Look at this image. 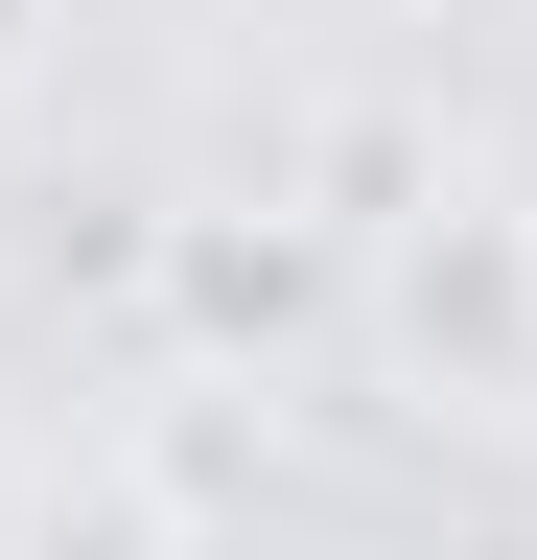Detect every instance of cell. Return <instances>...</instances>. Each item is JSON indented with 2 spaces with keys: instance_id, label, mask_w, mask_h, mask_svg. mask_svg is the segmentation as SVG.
<instances>
[{
  "instance_id": "6da1fadb",
  "label": "cell",
  "mask_w": 537,
  "mask_h": 560,
  "mask_svg": "<svg viewBox=\"0 0 537 560\" xmlns=\"http://www.w3.org/2000/svg\"><path fill=\"white\" fill-rule=\"evenodd\" d=\"M24 24H47V0H0V47H24Z\"/></svg>"
}]
</instances>
